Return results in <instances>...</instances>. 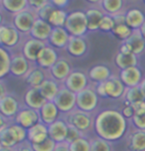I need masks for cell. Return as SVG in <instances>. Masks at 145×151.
<instances>
[{"label":"cell","instance_id":"cell-1","mask_svg":"<svg viewBox=\"0 0 145 151\" xmlns=\"http://www.w3.org/2000/svg\"><path fill=\"white\" fill-rule=\"evenodd\" d=\"M129 121L121 111L107 109L102 111L94 119V130L97 136L110 142L118 141L126 134Z\"/></svg>","mask_w":145,"mask_h":151},{"label":"cell","instance_id":"cell-2","mask_svg":"<svg viewBox=\"0 0 145 151\" xmlns=\"http://www.w3.org/2000/svg\"><path fill=\"white\" fill-rule=\"evenodd\" d=\"M25 141H27V129L14 122L0 132L1 146L16 148Z\"/></svg>","mask_w":145,"mask_h":151},{"label":"cell","instance_id":"cell-3","mask_svg":"<svg viewBox=\"0 0 145 151\" xmlns=\"http://www.w3.org/2000/svg\"><path fill=\"white\" fill-rule=\"evenodd\" d=\"M63 119L67 124L76 127L85 136H87V133L94 129V119L92 115L77 108L72 112L66 114Z\"/></svg>","mask_w":145,"mask_h":151},{"label":"cell","instance_id":"cell-4","mask_svg":"<svg viewBox=\"0 0 145 151\" xmlns=\"http://www.w3.org/2000/svg\"><path fill=\"white\" fill-rule=\"evenodd\" d=\"M64 29L72 37H83L88 32V24L85 12L74 11L68 14Z\"/></svg>","mask_w":145,"mask_h":151},{"label":"cell","instance_id":"cell-5","mask_svg":"<svg viewBox=\"0 0 145 151\" xmlns=\"http://www.w3.org/2000/svg\"><path fill=\"white\" fill-rule=\"evenodd\" d=\"M37 18L38 16L36 11L29 7L21 12L13 14L12 25L22 35H30Z\"/></svg>","mask_w":145,"mask_h":151},{"label":"cell","instance_id":"cell-6","mask_svg":"<svg viewBox=\"0 0 145 151\" xmlns=\"http://www.w3.org/2000/svg\"><path fill=\"white\" fill-rule=\"evenodd\" d=\"M99 98L95 87L88 86L86 89L76 94V108L92 114L99 105Z\"/></svg>","mask_w":145,"mask_h":151},{"label":"cell","instance_id":"cell-7","mask_svg":"<svg viewBox=\"0 0 145 151\" xmlns=\"http://www.w3.org/2000/svg\"><path fill=\"white\" fill-rule=\"evenodd\" d=\"M22 107L20 100L14 94L7 93L0 99V114L10 122L15 121L16 116Z\"/></svg>","mask_w":145,"mask_h":151},{"label":"cell","instance_id":"cell-8","mask_svg":"<svg viewBox=\"0 0 145 151\" xmlns=\"http://www.w3.org/2000/svg\"><path fill=\"white\" fill-rule=\"evenodd\" d=\"M52 102L57 107L59 112L66 115L76 109V94L62 85L58 94Z\"/></svg>","mask_w":145,"mask_h":151},{"label":"cell","instance_id":"cell-9","mask_svg":"<svg viewBox=\"0 0 145 151\" xmlns=\"http://www.w3.org/2000/svg\"><path fill=\"white\" fill-rule=\"evenodd\" d=\"M35 65L36 63H33L30 60H28L21 52L18 53H14L11 55L10 73L14 77L24 79Z\"/></svg>","mask_w":145,"mask_h":151},{"label":"cell","instance_id":"cell-10","mask_svg":"<svg viewBox=\"0 0 145 151\" xmlns=\"http://www.w3.org/2000/svg\"><path fill=\"white\" fill-rule=\"evenodd\" d=\"M89 77L82 70H72V72L69 74V76L65 79L63 82V86L66 87L68 90L72 91L73 93L77 94L81 92L82 90L86 89L89 85Z\"/></svg>","mask_w":145,"mask_h":151},{"label":"cell","instance_id":"cell-11","mask_svg":"<svg viewBox=\"0 0 145 151\" xmlns=\"http://www.w3.org/2000/svg\"><path fill=\"white\" fill-rule=\"evenodd\" d=\"M72 70V65H71L70 61L67 58L61 56L50 69H47V74L48 77L55 79L58 83L63 84L65 79L69 76Z\"/></svg>","mask_w":145,"mask_h":151},{"label":"cell","instance_id":"cell-12","mask_svg":"<svg viewBox=\"0 0 145 151\" xmlns=\"http://www.w3.org/2000/svg\"><path fill=\"white\" fill-rule=\"evenodd\" d=\"M22 34L13 25L0 26V47L9 50L14 48L21 42Z\"/></svg>","mask_w":145,"mask_h":151},{"label":"cell","instance_id":"cell-13","mask_svg":"<svg viewBox=\"0 0 145 151\" xmlns=\"http://www.w3.org/2000/svg\"><path fill=\"white\" fill-rule=\"evenodd\" d=\"M104 85L107 98L113 100L123 99L126 91V87L123 83V81L121 80L118 75H112L107 81L104 82Z\"/></svg>","mask_w":145,"mask_h":151},{"label":"cell","instance_id":"cell-14","mask_svg":"<svg viewBox=\"0 0 145 151\" xmlns=\"http://www.w3.org/2000/svg\"><path fill=\"white\" fill-rule=\"evenodd\" d=\"M39 122H41V116H39V111L31 109L26 106L22 107L14 121V122L20 124L26 129L32 127L33 125L37 124Z\"/></svg>","mask_w":145,"mask_h":151},{"label":"cell","instance_id":"cell-15","mask_svg":"<svg viewBox=\"0 0 145 151\" xmlns=\"http://www.w3.org/2000/svg\"><path fill=\"white\" fill-rule=\"evenodd\" d=\"M45 45H47L45 42H42L39 40L29 37L26 41L23 42L21 47V52L28 60H30L33 63H36L39 52H41V50Z\"/></svg>","mask_w":145,"mask_h":151},{"label":"cell","instance_id":"cell-16","mask_svg":"<svg viewBox=\"0 0 145 151\" xmlns=\"http://www.w3.org/2000/svg\"><path fill=\"white\" fill-rule=\"evenodd\" d=\"M58 58H59V56L57 55V52H56V48L52 47V45H48L47 42V45H45L41 50V52H39L36 64L38 65V66L47 70L57 61Z\"/></svg>","mask_w":145,"mask_h":151},{"label":"cell","instance_id":"cell-17","mask_svg":"<svg viewBox=\"0 0 145 151\" xmlns=\"http://www.w3.org/2000/svg\"><path fill=\"white\" fill-rule=\"evenodd\" d=\"M118 76L126 88L139 86L142 79L144 78L142 75V71L137 65L126 68V69H121L119 71Z\"/></svg>","mask_w":145,"mask_h":151},{"label":"cell","instance_id":"cell-18","mask_svg":"<svg viewBox=\"0 0 145 151\" xmlns=\"http://www.w3.org/2000/svg\"><path fill=\"white\" fill-rule=\"evenodd\" d=\"M47 129L48 136L56 143L65 141L68 132V124L63 118H60L52 124L47 125Z\"/></svg>","mask_w":145,"mask_h":151},{"label":"cell","instance_id":"cell-19","mask_svg":"<svg viewBox=\"0 0 145 151\" xmlns=\"http://www.w3.org/2000/svg\"><path fill=\"white\" fill-rule=\"evenodd\" d=\"M23 101L26 107L37 111L41 110V108L47 102L38 88H28L23 97Z\"/></svg>","mask_w":145,"mask_h":151},{"label":"cell","instance_id":"cell-20","mask_svg":"<svg viewBox=\"0 0 145 151\" xmlns=\"http://www.w3.org/2000/svg\"><path fill=\"white\" fill-rule=\"evenodd\" d=\"M52 29L53 27L48 22L37 18L29 36L34 39L39 40L42 42H47L48 38H50V34L52 32Z\"/></svg>","mask_w":145,"mask_h":151},{"label":"cell","instance_id":"cell-21","mask_svg":"<svg viewBox=\"0 0 145 151\" xmlns=\"http://www.w3.org/2000/svg\"><path fill=\"white\" fill-rule=\"evenodd\" d=\"M48 136L47 125L39 122L27 129V141L31 144H38L45 141Z\"/></svg>","mask_w":145,"mask_h":151},{"label":"cell","instance_id":"cell-22","mask_svg":"<svg viewBox=\"0 0 145 151\" xmlns=\"http://www.w3.org/2000/svg\"><path fill=\"white\" fill-rule=\"evenodd\" d=\"M70 35L64 29V27H56L53 28L52 32L48 38L47 44L57 50H62L65 48L69 42Z\"/></svg>","mask_w":145,"mask_h":151},{"label":"cell","instance_id":"cell-23","mask_svg":"<svg viewBox=\"0 0 145 151\" xmlns=\"http://www.w3.org/2000/svg\"><path fill=\"white\" fill-rule=\"evenodd\" d=\"M65 50L71 56L80 58V56H83L87 52L88 44L83 37L70 36L69 42H68Z\"/></svg>","mask_w":145,"mask_h":151},{"label":"cell","instance_id":"cell-24","mask_svg":"<svg viewBox=\"0 0 145 151\" xmlns=\"http://www.w3.org/2000/svg\"><path fill=\"white\" fill-rule=\"evenodd\" d=\"M39 116H41V122L45 124L50 125L52 122L60 119V112L55 106V104L52 101H47L44 106L39 111Z\"/></svg>","mask_w":145,"mask_h":151},{"label":"cell","instance_id":"cell-25","mask_svg":"<svg viewBox=\"0 0 145 151\" xmlns=\"http://www.w3.org/2000/svg\"><path fill=\"white\" fill-rule=\"evenodd\" d=\"M47 77V70H45L36 64L23 80L29 86V88H39Z\"/></svg>","mask_w":145,"mask_h":151},{"label":"cell","instance_id":"cell-26","mask_svg":"<svg viewBox=\"0 0 145 151\" xmlns=\"http://www.w3.org/2000/svg\"><path fill=\"white\" fill-rule=\"evenodd\" d=\"M128 151H145V130L136 129L130 132L126 138Z\"/></svg>","mask_w":145,"mask_h":151},{"label":"cell","instance_id":"cell-27","mask_svg":"<svg viewBox=\"0 0 145 151\" xmlns=\"http://www.w3.org/2000/svg\"><path fill=\"white\" fill-rule=\"evenodd\" d=\"M61 86H62V84L58 83L55 79L47 77L41 84V86H39L38 89L39 90V92H41V94L44 96V98L47 100V101H53L56 95L58 94Z\"/></svg>","mask_w":145,"mask_h":151},{"label":"cell","instance_id":"cell-28","mask_svg":"<svg viewBox=\"0 0 145 151\" xmlns=\"http://www.w3.org/2000/svg\"><path fill=\"white\" fill-rule=\"evenodd\" d=\"M112 71H111L110 67L104 64H98L95 66L91 67L89 71H88V77L89 80L96 84L103 83V82L107 81L111 76H112Z\"/></svg>","mask_w":145,"mask_h":151},{"label":"cell","instance_id":"cell-29","mask_svg":"<svg viewBox=\"0 0 145 151\" xmlns=\"http://www.w3.org/2000/svg\"><path fill=\"white\" fill-rule=\"evenodd\" d=\"M124 42L127 47H128L129 50L135 55H141L145 50V42L144 38L142 36L140 30H134L131 36L129 37L126 41L123 42Z\"/></svg>","mask_w":145,"mask_h":151},{"label":"cell","instance_id":"cell-30","mask_svg":"<svg viewBox=\"0 0 145 151\" xmlns=\"http://www.w3.org/2000/svg\"><path fill=\"white\" fill-rule=\"evenodd\" d=\"M145 22V16L139 9H130L126 13V24L130 29L139 30Z\"/></svg>","mask_w":145,"mask_h":151},{"label":"cell","instance_id":"cell-31","mask_svg":"<svg viewBox=\"0 0 145 151\" xmlns=\"http://www.w3.org/2000/svg\"><path fill=\"white\" fill-rule=\"evenodd\" d=\"M87 24H88V31H97L100 28V24L103 20L105 13L100 9L97 8H91L88 9L86 12Z\"/></svg>","mask_w":145,"mask_h":151},{"label":"cell","instance_id":"cell-32","mask_svg":"<svg viewBox=\"0 0 145 151\" xmlns=\"http://www.w3.org/2000/svg\"><path fill=\"white\" fill-rule=\"evenodd\" d=\"M115 63L121 70L131 66H136L138 63V58L134 53H121L118 52L115 56Z\"/></svg>","mask_w":145,"mask_h":151},{"label":"cell","instance_id":"cell-33","mask_svg":"<svg viewBox=\"0 0 145 151\" xmlns=\"http://www.w3.org/2000/svg\"><path fill=\"white\" fill-rule=\"evenodd\" d=\"M1 8L13 15L29 8V3L28 0H1Z\"/></svg>","mask_w":145,"mask_h":151},{"label":"cell","instance_id":"cell-34","mask_svg":"<svg viewBox=\"0 0 145 151\" xmlns=\"http://www.w3.org/2000/svg\"><path fill=\"white\" fill-rule=\"evenodd\" d=\"M100 4L102 5L101 7L105 14L113 16L121 13L123 1V0H102Z\"/></svg>","mask_w":145,"mask_h":151},{"label":"cell","instance_id":"cell-35","mask_svg":"<svg viewBox=\"0 0 145 151\" xmlns=\"http://www.w3.org/2000/svg\"><path fill=\"white\" fill-rule=\"evenodd\" d=\"M11 55L6 48L0 47V79L10 73Z\"/></svg>","mask_w":145,"mask_h":151},{"label":"cell","instance_id":"cell-36","mask_svg":"<svg viewBox=\"0 0 145 151\" xmlns=\"http://www.w3.org/2000/svg\"><path fill=\"white\" fill-rule=\"evenodd\" d=\"M90 144L91 151H113L112 142L105 140L97 135L90 138Z\"/></svg>","mask_w":145,"mask_h":151},{"label":"cell","instance_id":"cell-37","mask_svg":"<svg viewBox=\"0 0 145 151\" xmlns=\"http://www.w3.org/2000/svg\"><path fill=\"white\" fill-rule=\"evenodd\" d=\"M68 14L65 12L64 10L62 9H56L52 13V15L50 17V20H48V23L53 27H64L65 22H66Z\"/></svg>","mask_w":145,"mask_h":151},{"label":"cell","instance_id":"cell-38","mask_svg":"<svg viewBox=\"0 0 145 151\" xmlns=\"http://www.w3.org/2000/svg\"><path fill=\"white\" fill-rule=\"evenodd\" d=\"M123 99L126 100V102L129 103L130 105L137 103V102L140 101H144V97L142 95V92L139 86L126 88Z\"/></svg>","mask_w":145,"mask_h":151},{"label":"cell","instance_id":"cell-39","mask_svg":"<svg viewBox=\"0 0 145 151\" xmlns=\"http://www.w3.org/2000/svg\"><path fill=\"white\" fill-rule=\"evenodd\" d=\"M132 33H133V30L130 29L126 23H124V24L116 25V27L113 28V30L112 31L113 35L118 40H121V41H123V42L126 41V40L131 36Z\"/></svg>","mask_w":145,"mask_h":151},{"label":"cell","instance_id":"cell-40","mask_svg":"<svg viewBox=\"0 0 145 151\" xmlns=\"http://www.w3.org/2000/svg\"><path fill=\"white\" fill-rule=\"evenodd\" d=\"M70 151H91L90 138L88 136H81L69 144Z\"/></svg>","mask_w":145,"mask_h":151},{"label":"cell","instance_id":"cell-41","mask_svg":"<svg viewBox=\"0 0 145 151\" xmlns=\"http://www.w3.org/2000/svg\"><path fill=\"white\" fill-rule=\"evenodd\" d=\"M31 144V143H30ZM56 142L50 137H47L45 141L38 144H31L33 151H53L55 148Z\"/></svg>","mask_w":145,"mask_h":151},{"label":"cell","instance_id":"cell-42","mask_svg":"<svg viewBox=\"0 0 145 151\" xmlns=\"http://www.w3.org/2000/svg\"><path fill=\"white\" fill-rule=\"evenodd\" d=\"M55 9H56V8L53 6V5L50 3V2H48V3L44 5L42 7L39 8L38 10H36V13H37V16H38V18L48 22L50 15H52V13Z\"/></svg>","mask_w":145,"mask_h":151},{"label":"cell","instance_id":"cell-43","mask_svg":"<svg viewBox=\"0 0 145 151\" xmlns=\"http://www.w3.org/2000/svg\"><path fill=\"white\" fill-rule=\"evenodd\" d=\"M116 27V23L115 20H113V16L108 15V14H105L103 20H102L101 24H100V28L99 30L102 31V32H112L113 30V28Z\"/></svg>","mask_w":145,"mask_h":151},{"label":"cell","instance_id":"cell-44","mask_svg":"<svg viewBox=\"0 0 145 151\" xmlns=\"http://www.w3.org/2000/svg\"><path fill=\"white\" fill-rule=\"evenodd\" d=\"M81 136H85V135L82 134V133L79 132L76 127L68 124V132H67V135H66V139H65V142H67L68 144H70L71 142H73L74 140H76V139L80 138Z\"/></svg>","mask_w":145,"mask_h":151},{"label":"cell","instance_id":"cell-45","mask_svg":"<svg viewBox=\"0 0 145 151\" xmlns=\"http://www.w3.org/2000/svg\"><path fill=\"white\" fill-rule=\"evenodd\" d=\"M130 122L133 124L134 129L145 130V112L139 115H134Z\"/></svg>","mask_w":145,"mask_h":151},{"label":"cell","instance_id":"cell-46","mask_svg":"<svg viewBox=\"0 0 145 151\" xmlns=\"http://www.w3.org/2000/svg\"><path fill=\"white\" fill-rule=\"evenodd\" d=\"M121 114H123V116L126 118L127 121H131V119L135 115V113H134V110H133V108L132 106L130 105L129 103H127V102L124 101V103H123V107L121 108Z\"/></svg>","mask_w":145,"mask_h":151},{"label":"cell","instance_id":"cell-47","mask_svg":"<svg viewBox=\"0 0 145 151\" xmlns=\"http://www.w3.org/2000/svg\"><path fill=\"white\" fill-rule=\"evenodd\" d=\"M50 2V0H28L29 7L33 10H38L39 8L42 7L44 5Z\"/></svg>","mask_w":145,"mask_h":151},{"label":"cell","instance_id":"cell-48","mask_svg":"<svg viewBox=\"0 0 145 151\" xmlns=\"http://www.w3.org/2000/svg\"><path fill=\"white\" fill-rule=\"evenodd\" d=\"M133 110H134L135 115H139V114H142L145 112V100L144 101H140L137 102V103H134L131 105Z\"/></svg>","mask_w":145,"mask_h":151},{"label":"cell","instance_id":"cell-49","mask_svg":"<svg viewBox=\"0 0 145 151\" xmlns=\"http://www.w3.org/2000/svg\"><path fill=\"white\" fill-rule=\"evenodd\" d=\"M50 2L57 9H62V8L67 6V4L69 3V0H50Z\"/></svg>","mask_w":145,"mask_h":151},{"label":"cell","instance_id":"cell-50","mask_svg":"<svg viewBox=\"0 0 145 151\" xmlns=\"http://www.w3.org/2000/svg\"><path fill=\"white\" fill-rule=\"evenodd\" d=\"M95 90H96V92H97V94H98V96H99V97H101V98H107V95H106V90H105V85H104V82H103V83L96 84Z\"/></svg>","mask_w":145,"mask_h":151},{"label":"cell","instance_id":"cell-51","mask_svg":"<svg viewBox=\"0 0 145 151\" xmlns=\"http://www.w3.org/2000/svg\"><path fill=\"white\" fill-rule=\"evenodd\" d=\"M53 151H70L69 149V144L67 142H59V143H56L55 148Z\"/></svg>","mask_w":145,"mask_h":151},{"label":"cell","instance_id":"cell-52","mask_svg":"<svg viewBox=\"0 0 145 151\" xmlns=\"http://www.w3.org/2000/svg\"><path fill=\"white\" fill-rule=\"evenodd\" d=\"M11 122H10L9 119H7L4 116H2L1 114H0V132L3 130L7 125H9L11 124Z\"/></svg>","mask_w":145,"mask_h":151},{"label":"cell","instance_id":"cell-53","mask_svg":"<svg viewBox=\"0 0 145 151\" xmlns=\"http://www.w3.org/2000/svg\"><path fill=\"white\" fill-rule=\"evenodd\" d=\"M17 151H33V150L29 142L25 141L22 144H20L19 146H17Z\"/></svg>","mask_w":145,"mask_h":151},{"label":"cell","instance_id":"cell-54","mask_svg":"<svg viewBox=\"0 0 145 151\" xmlns=\"http://www.w3.org/2000/svg\"><path fill=\"white\" fill-rule=\"evenodd\" d=\"M7 93H8V91H7L6 84H5V82L3 81V79H0V99L4 95H6Z\"/></svg>","mask_w":145,"mask_h":151},{"label":"cell","instance_id":"cell-55","mask_svg":"<svg viewBox=\"0 0 145 151\" xmlns=\"http://www.w3.org/2000/svg\"><path fill=\"white\" fill-rule=\"evenodd\" d=\"M139 88H140L141 92H142V95L144 97V100H145V77L142 79L140 85H139Z\"/></svg>","mask_w":145,"mask_h":151},{"label":"cell","instance_id":"cell-56","mask_svg":"<svg viewBox=\"0 0 145 151\" xmlns=\"http://www.w3.org/2000/svg\"><path fill=\"white\" fill-rule=\"evenodd\" d=\"M0 151H17V147L11 148V147H4L0 145Z\"/></svg>","mask_w":145,"mask_h":151},{"label":"cell","instance_id":"cell-57","mask_svg":"<svg viewBox=\"0 0 145 151\" xmlns=\"http://www.w3.org/2000/svg\"><path fill=\"white\" fill-rule=\"evenodd\" d=\"M139 30H140V32H141V34H142V36L145 37V22L143 23V25H142L141 28H140Z\"/></svg>","mask_w":145,"mask_h":151},{"label":"cell","instance_id":"cell-58","mask_svg":"<svg viewBox=\"0 0 145 151\" xmlns=\"http://www.w3.org/2000/svg\"><path fill=\"white\" fill-rule=\"evenodd\" d=\"M86 1L90 2V3L95 4V3H101V1H102V0H86Z\"/></svg>","mask_w":145,"mask_h":151},{"label":"cell","instance_id":"cell-59","mask_svg":"<svg viewBox=\"0 0 145 151\" xmlns=\"http://www.w3.org/2000/svg\"><path fill=\"white\" fill-rule=\"evenodd\" d=\"M2 22H3V16H2V13L0 11V26H2Z\"/></svg>","mask_w":145,"mask_h":151},{"label":"cell","instance_id":"cell-60","mask_svg":"<svg viewBox=\"0 0 145 151\" xmlns=\"http://www.w3.org/2000/svg\"><path fill=\"white\" fill-rule=\"evenodd\" d=\"M0 7H1V0H0Z\"/></svg>","mask_w":145,"mask_h":151},{"label":"cell","instance_id":"cell-61","mask_svg":"<svg viewBox=\"0 0 145 151\" xmlns=\"http://www.w3.org/2000/svg\"><path fill=\"white\" fill-rule=\"evenodd\" d=\"M143 38H144V42H145V37H143Z\"/></svg>","mask_w":145,"mask_h":151},{"label":"cell","instance_id":"cell-62","mask_svg":"<svg viewBox=\"0 0 145 151\" xmlns=\"http://www.w3.org/2000/svg\"><path fill=\"white\" fill-rule=\"evenodd\" d=\"M143 2H144V3H145V0H143Z\"/></svg>","mask_w":145,"mask_h":151}]
</instances>
